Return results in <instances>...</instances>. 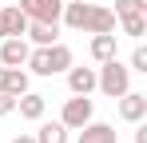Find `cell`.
<instances>
[{
	"instance_id": "obj_22",
	"label": "cell",
	"mask_w": 147,
	"mask_h": 143,
	"mask_svg": "<svg viewBox=\"0 0 147 143\" xmlns=\"http://www.w3.org/2000/svg\"><path fill=\"white\" fill-rule=\"evenodd\" d=\"M135 4H139V8H147V0H135Z\"/></svg>"
},
{
	"instance_id": "obj_5",
	"label": "cell",
	"mask_w": 147,
	"mask_h": 143,
	"mask_svg": "<svg viewBox=\"0 0 147 143\" xmlns=\"http://www.w3.org/2000/svg\"><path fill=\"white\" fill-rule=\"evenodd\" d=\"M28 52H32V44H28L24 36H4L0 40V64L4 68H24Z\"/></svg>"
},
{
	"instance_id": "obj_20",
	"label": "cell",
	"mask_w": 147,
	"mask_h": 143,
	"mask_svg": "<svg viewBox=\"0 0 147 143\" xmlns=\"http://www.w3.org/2000/svg\"><path fill=\"white\" fill-rule=\"evenodd\" d=\"M131 139H135V143H147V127H143V119L135 123V135H131Z\"/></svg>"
},
{
	"instance_id": "obj_8",
	"label": "cell",
	"mask_w": 147,
	"mask_h": 143,
	"mask_svg": "<svg viewBox=\"0 0 147 143\" xmlns=\"http://www.w3.org/2000/svg\"><path fill=\"white\" fill-rule=\"evenodd\" d=\"M147 115V95L143 92H123L119 95V119L123 123H139Z\"/></svg>"
},
{
	"instance_id": "obj_2",
	"label": "cell",
	"mask_w": 147,
	"mask_h": 143,
	"mask_svg": "<svg viewBox=\"0 0 147 143\" xmlns=\"http://www.w3.org/2000/svg\"><path fill=\"white\" fill-rule=\"evenodd\" d=\"M96 92H103L107 99H119L123 92H131V68L119 64V56L103 60L96 68Z\"/></svg>"
},
{
	"instance_id": "obj_12",
	"label": "cell",
	"mask_w": 147,
	"mask_h": 143,
	"mask_svg": "<svg viewBox=\"0 0 147 143\" xmlns=\"http://www.w3.org/2000/svg\"><path fill=\"white\" fill-rule=\"evenodd\" d=\"M24 40H28L32 48H40V44H56V40H60V24H40V20H28Z\"/></svg>"
},
{
	"instance_id": "obj_15",
	"label": "cell",
	"mask_w": 147,
	"mask_h": 143,
	"mask_svg": "<svg viewBox=\"0 0 147 143\" xmlns=\"http://www.w3.org/2000/svg\"><path fill=\"white\" fill-rule=\"evenodd\" d=\"M36 143H68V127H64L60 119H40Z\"/></svg>"
},
{
	"instance_id": "obj_19",
	"label": "cell",
	"mask_w": 147,
	"mask_h": 143,
	"mask_svg": "<svg viewBox=\"0 0 147 143\" xmlns=\"http://www.w3.org/2000/svg\"><path fill=\"white\" fill-rule=\"evenodd\" d=\"M131 8H139V4H135V0H115V8H111V12L119 16V12H131ZM143 12H147V8H143Z\"/></svg>"
},
{
	"instance_id": "obj_4",
	"label": "cell",
	"mask_w": 147,
	"mask_h": 143,
	"mask_svg": "<svg viewBox=\"0 0 147 143\" xmlns=\"http://www.w3.org/2000/svg\"><path fill=\"white\" fill-rule=\"evenodd\" d=\"M20 12L28 20H40V24H60L64 0H20Z\"/></svg>"
},
{
	"instance_id": "obj_1",
	"label": "cell",
	"mask_w": 147,
	"mask_h": 143,
	"mask_svg": "<svg viewBox=\"0 0 147 143\" xmlns=\"http://www.w3.org/2000/svg\"><path fill=\"white\" fill-rule=\"evenodd\" d=\"M72 64H76L72 48L56 40V44H40V48H32V52H28V64H24V68L32 72V76H44V80H52V76L68 72Z\"/></svg>"
},
{
	"instance_id": "obj_18",
	"label": "cell",
	"mask_w": 147,
	"mask_h": 143,
	"mask_svg": "<svg viewBox=\"0 0 147 143\" xmlns=\"http://www.w3.org/2000/svg\"><path fill=\"white\" fill-rule=\"evenodd\" d=\"M12 111H16V95H12V92H0V119L12 115Z\"/></svg>"
},
{
	"instance_id": "obj_9",
	"label": "cell",
	"mask_w": 147,
	"mask_h": 143,
	"mask_svg": "<svg viewBox=\"0 0 147 143\" xmlns=\"http://www.w3.org/2000/svg\"><path fill=\"white\" fill-rule=\"evenodd\" d=\"M115 24H119L123 36H131V40H143V36H147V12H143V8L119 12V16H115Z\"/></svg>"
},
{
	"instance_id": "obj_16",
	"label": "cell",
	"mask_w": 147,
	"mask_h": 143,
	"mask_svg": "<svg viewBox=\"0 0 147 143\" xmlns=\"http://www.w3.org/2000/svg\"><path fill=\"white\" fill-rule=\"evenodd\" d=\"M4 92H12V95H24V92H28V72H24V68H8Z\"/></svg>"
},
{
	"instance_id": "obj_11",
	"label": "cell",
	"mask_w": 147,
	"mask_h": 143,
	"mask_svg": "<svg viewBox=\"0 0 147 143\" xmlns=\"http://www.w3.org/2000/svg\"><path fill=\"white\" fill-rule=\"evenodd\" d=\"M24 28H28V16L20 12V4L0 8V40L4 36H24Z\"/></svg>"
},
{
	"instance_id": "obj_7",
	"label": "cell",
	"mask_w": 147,
	"mask_h": 143,
	"mask_svg": "<svg viewBox=\"0 0 147 143\" xmlns=\"http://www.w3.org/2000/svg\"><path fill=\"white\" fill-rule=\"evenodd\" d=\"M76 143H119V131L111 123H103V119H88L80 127V139Z\"/></svg>"
},
{
	"instance_id": "obj_17",
	"label": "cell",
	"mask_w": 147,
	"mask_h": 143,
	"mask_svg": "<svg viewBox=\"0 0 147 143\" xmlns=\"http://www.w3.org/2000/svg\"><path fill=\"white\" fill-rule=\"evenodd\" d=\"M127 68H131V72H143V76H147V48H143V44H135L131 60H127Z\"/></svg>"
},
{
	"instance_id": "obj_14",
	"label": "cell",
	"mask_w": 147,
	"mask_h": 143,
	"mask_svg": "<svg viewBox=\"0 0 147 143\" xmlns=\"http://www.w3.org/2000/svg\"><path fill=\"white\" fill-rule=\"evenodd\" d=\"M115 48H119V36H115V32H99V36H92L88 52H92V60H96V64H103V60H111V56H115Z\"/></svg>"
},
{
	"instance_id": "obj_3",
	"label": "cell",
	"mask_w": 147,
	"mask_h": 143,
	"mask_svg": "<svg viewBox=\"0 0 147 143\" xmlns=\"http://www.w3.org/2000/svg\"><path fill=\"white\" fill-rule=\"evenodd\" d=\"M88 119H96V103H92L88 95H72V99L64 103V111H60V123H64L68 131H80Z\"/></svg>"
},
{
	"instance_id": "obj_21",
	"label": "cell",
	"mask_w": 147,
	"mask_h": 143,
	"mask_svg": "<svg viewBox=\"0 0 147 143\" xmlns=\"http://www.w3.org/2000/svg\"><path fill=\"white\" fill-rule=\"evenodd\" d=\"M12 143H36V135H16Z\"/></svg>"
},
{
	"instance_id": "obj_6",
	"label": "cell",
	"mask_w": 147,
	"mask_h": 143,
	"mask_svg": "<svg viewBox=\"0 0 147 143\" xmlns=\"http://www.w3.org/2000/svg\"><path fill=\"white\" fill-rule=\"evenodd\" d=\"M84 32H88V36L115 32V12H111L107 4H92V8H88V20H84Z\"/></svg>"
},
{
	"instance_id": "obj_10",
	"label": "cell",
	"mask_w": 147,
	"mask_h": 143,
	"mask_svg": "<svg viewBox=\"0 0 147 143\" xmlns=\"http://www.w3.org/2000/svg\"><path fill=\"white\" fill-rule=\"evenodd\" d=\"M64 76H68V92L72 95H92L96 92V68H76L72 64Z\"/></svg>"
},
{
	"instance_id": "obj_13",
	"label": "cell",
	"mask_w": 147,
	"mask_h": 143,
	"mask_svg": "<svg viewBox=\"0 0 147 143\" xmlns=\"http://www.w3.org/2000/svg\"><path fill=\"white\" fill-rule=\"evenodd\" d=\"M16 111H20L24 119H32V123H40L44 111H48V99L36 95V92H24V95H16Z\"/></svg>"
}]
</instances>
